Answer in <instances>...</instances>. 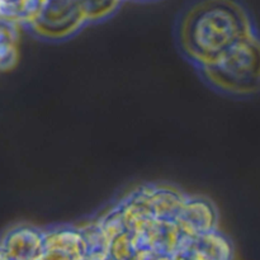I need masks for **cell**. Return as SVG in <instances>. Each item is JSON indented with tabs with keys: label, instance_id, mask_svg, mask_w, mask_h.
Segmentation results:
<instances>
[{
	"label": "cell",
	"instance_id": "1",
	"mask_svg": "<svg viewBox=\"0 0 260 260\" xmlns=\"http://www.w3.org/2000/svg\"><path fill=\"white\" fill-rule=\"evenodd\" d=\"M251 27L243 10L228 0H210L188 13L180 29V45L198 68L210 65Z\"/></svg>",
	"mask_w": 260,
	"mask_h": 260
},
{
	"label": "cell",
	"instance_id": "2",
	"mask_svg": "<svg viewBox=\"0 0 260 260\" xmlns=\"http://www.w3.org/2000/svg\"><path fill=\"white\" fill-rule=\"evenodd\" d=\"M259 42L253 30L234 43L210 65L201 68L206 80L231 95L248 96L259 90Z\"/></svg>",
	"mask_w": 260,
	"mask_h": 260
},
{
	"label": "cell",
	"instance_id": "3",
	"mask_svg": "<svg viewBox=\"0 0 260 260\" xmlns=\"http://www.w3.org/2000/svg\"><path fill=\"white\" fill-rule=\"evenodd\" d=\"M173 221L183 238H196L217 230L218 215L207 198L185 197Z\"/></svg>",
	"mask_w": 260,
	"mask_h": 260
},
{
	"label": "cell",
	"instance_id": "4",
	"mask_svg": "<svg viewBox=\"0 0 260 260\" xmlns=\"http://www.w3.org/2000/svg\"><path fill=\"white\" fill-rule=\"evenodd\" d=\"M88 245L80 229L56 228L45 231V250L40 260H85Z\"/></svg>",
	"mask_w": 260,
	"mask_h": 260
},
{
	"label": "cell",
	"instance_id": "5",
	"mask_svg": "<svg viewBox=\"0 0 260 260\" xmlns=\"http://www.w3.org/2000/svg\"><path fill=\"white\" fill-rule=\"evenodd\" d=\"M0 250L9 260H40L45 250V231L29 225L17 226L2 239Z\"/></svg>",
	"mask_w": 260,
	"mask_h": 260
},
{
	"label": "cell",
	"instance_id": "6",
	"mask_svg": "<svg viewBox=\"0 0 260 260\" xmlns=\"http://www.w3.org/2000/svg\"><path fill=\"white\" fill-rule=\"evenodd\" d=\"M233 248L225 236L217 230L208 234L184 238L173 260H231Z\"/></svg>",
	"mask_w": 260,
	"mask_h": 260
},
{
	"label": "cell",
	"instance_id": "7",
	"mask_svg": "<svg viewBox=\"0 0 260 260\" xmlns=\"http://www.w3.org/2000/svg\"><path fill=\"white\" fill-rule=\"evenodd\" d=\"M142 248L173 256L182 245L183 236L173 220L152 217L137 236Z\"/></svg>",
	"mask_w": 260,
	"mask_h": 260
},
{
	"label": "cell",
	"instance_id": "8",
	"mask_svg": "<svg viewBox=\"0 0 260 260\" xmlns=\"http://www.w3.org/2000/svg\"><path fill=\"white\" fill-rule=\"evenodd\" d=\"M151 215L161 220H174L185 196L179 190L165 185H149L137 190Z\"/></svg>",
	"mask_w": 260,
	"mask_h": 260
},
{
	"label": "cell",
	"instance_id": "9",
	"mask_svg": "<svg viewBox=\"0 0 260 260\" xmlns=\"http://www.w3.org/2000/svg\"><path fill=\"white\" fill-rule=\"evenodd\" d=\"M142 246L131 233L122 231L114 236L108 246V260H137Z\"/></svg>",
	"mask_w": 260,
	"mask_h": 260
},
{
	"label": "cell",
	"instance_id": "10",
	"mask_svg": "<svg viewBox=\"0 0 260 260\" xmlns=\"http://www.w3.org/2000/svg\"><path fill=\"white\" fill-rule=\"evenodd\" d=\"M137 260H173V256L159 253V251L142 248L139 256H137Z\"/></svg>",
	"mask_w": 260,
	"mask_h": 260
},
{
	"label": "cell",
	"instance_id": "11",
	"mask_svg": "<svg viewBox=\"0 0 260 260\" xmlns=\"http://www.w3.org/2000/svg\"><path fill=\"white\" fill-rule=\"evenodd\" d=\"M0 260H9V259L7 258V256L4 255V254H3L2 250H0Z\"/></svg>",
	"mask_w": 260,
	"mask_h": 260
}]
</instances>
